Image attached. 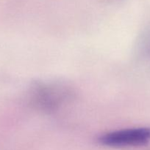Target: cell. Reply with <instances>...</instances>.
Listing matches in <instances>:
<instances>
[{
  "instance_id": "1",
  "label": "cell",
  "mask_w": 150,
  "mask_h": 150,
  "mask_svg": "<svg viewBox=\"0 0 150 150\" xmlns=\"http://www.w3.org/2000/svg\"><path fill=\"white\" fill-rule=\"evenodd\" d=\"M150 141V127L126 129L101 136V144L111 147H126L144 145Z\"/></svg>"
}]
</instances>
